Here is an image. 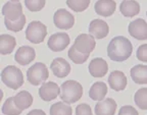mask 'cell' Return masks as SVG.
<instances>
[{
	"label": "cell",
	"instance_id": "9a60e30c",
	"mask_svg": "<svg viewBox=\"0 0 147 115\" xmlns=\"http://www.w3.org/2000/svg\"><path fill=\"white\" fill-rule=\"evenodd\" d=\"M117 3L115 0H98L94 5V9L98 15L104 16H111L115 11Z\"/></svg>",
	"mask_w": 147,
	"mask_h": 115
},
{
	"label": "cell",
	"instance_id": "5b68a950",
	"mask_svg": "<svg viewBox=\"0 0 147 115\" xmlns=\"http://www.w3.org/2000/svg\"><path fill=\"white\" fill-rule=\"evenodd\" d=\"M49 76L48 68L44 63L37 62L28 69L27 78L33 86H39L47 81Z\"/></svg>",
	"mask_w": 147,
	"mask_h": 115
},
{
	"label": "cell",
	"instance_id": "4dcf8cb0",
	"mask_svg": "<svg viewBox=\"0 0 147 115\" xmlns=\"http://www.w3.org/2000/svg\"><path fill=\"white\" fill-rule=\"evenodd\" d=\"M136 57L143 62H147V44H143L138 47L136 52Z\"/></svg>",
	"mask_w": 147,
	"mask_h": 115
},
{
	"label": "cell",
	"instance_id": "3957f363",
	"mask_svg": "<svg viewBox=\"0 0 147 115\" xmlns=\"http://www.w3.org/2000/svg\"><path fill=\"white\" fill-rule=\"evenodd\" d=\"M1 81L11 90H18L24 84L23 72L16 66L8 65L1 72Z\"/></svg>",
	"mask_w": 147,
	"mask_h": 115
},
{
	"label": "cell",
	"instance_id": "7c38bea8",
	"mask_svg": "<svg viewBox=\"0 0 147 115\" xmlns=\"http://www.w3.org/2000/svg\"><path fill=\"white\" fill-rule=\"evenodd\" d=\"M36 58L35 49L30 46H22L16 50L14 60L20 65H28Z\"/></svg>",
	"mask_w": 147,
	"mask_h": 115
},
{
	"label": "cell",
	"instance_id": "e575fe53",
	"mask_svg": "<svg viewBox=\"0 0 147 115\" xmlns=\"http://www.w3.org/2000/svg\"><path fill=\"white\" fill-rule=\"evenodd\" d=\"M10 1H16V2H18L20 0H10Z\"/></svg>",
	"mask_w": 147,
	"mask_h": 115
},
{
	"label": "cell",
	"instance_id": "ba28073f",
	"mask_svg": "<svg viewBox=\"0 0 147 115\" xmlns=\"http://www.w3.org/2000/svg\"><path fill=\"white\" fill-rule=\"evenodd\" d=\"M69 37L67 33H56L51 35L47 42V46L53 52H60L69 46Z\"/></svg>",
	"mask_w": 147,
	"mask_h": 115
},
{
	"label": "cell",
	"instance_id": "ac0fdd59",
	"mask_svg": "<svg viewBox=\"0 0 147 115\" xmlns=\"http://www.w3.org/2000/svg\"><path fill=\"white\" fill-rule=\"evenodd\" d=\"M117 102L113 99H104L99 101L95 105V114L96 115H115L117 110Z\"/></svg>",
	"mask_w": 147,
	"mask_h": 115
},
{
	"label": "cell",
	"instance_id": "52a82bcc",
	"mask_svg": "<svg viewBox=\"0 0 147 115\" xmlns=\"http://www.w3.org/2000/svg\"><path fill=\"white\" fill-rule=\"evenodd\" d=\"M79 52L84 53V54H90L94 50L96 46V42L94 37L90 34H81L76 38L73 45Z\"/></svg>",
	"mask_w": 147,
	"mask_h": 115
},
{
	"label": "cell",
	"instance_id": "30bf717a",
	"mask_svg": "<svg viewBox=\"0 0 147 115\" xmlns=\"http://www.w3.org/2000/svg\"><path fill=\"white\" fill-rule=\"evenodd\" d=\"M58 95H60V88L57 84L53 82H46L42 84L41 88L39 89V96L43 101H52Z\"/></svg>",
	"mask_w": 147,
	"mask_h": 115
},
{
	"label": "cell",
	"instance_id": "836d02e7",
	"mask_svg": "<svg viewBox=\"0 0 147 115\" xmlns=\"http://www.w3.org/2000/svg\"><path fill=\"white\" fill-rule=\"evenodd\" d=\"M27 115H46V113L44 111L40 110V109H35V110L30 111Z\"/></svg>",
	"mask_w": 147,
	"mask_h": 115
},
{
	"label": "cell",
	"instance_id": "8fae6325",
	"mask_svg": "<svg viewBox=\"0 0 147 115\" xmlns=\"http://www.w3.org/2000/svg\"><path fill=\"white\" fill-rule=\"evenodd\" d=\"M2 14L9 21H18L23 15V5L16 1H8L2 7Z\"/></svg>",
	"mask_w": 147,
	"mask_h": 115
},
{
	"label": "cell",
	"instance_id": "9c48e42d",
	"mask_svg": "<svg viewBox=\"0 0 147 115\" xmlns=\"http://www.w3.org/2000/svg\"><path fill=\"white\" fill-rule=\"evenodd\" d=\"M129 34L139 41L147 40V23L142 19H138L129 23Z\"/></svg>",
	"mask_w": 147,
	"mask_h": 115
},
{
	"label": "cell",
	"instance_id": "603a6c76",
	"mask_svg": "<svg viewBox=\"0 0 147 115\" xmlns=\"http://www.w3.org/2000/svg\"><path fill=\"white\" fill-rule=\"evenodd\" d=\"M13 99L16 105L18 106V108H20L22 111L29 108L33 104V101H34L33 96L27 91H22V92L18 93L13 97Z\"/></svg>",
	"mask_w": 147,
	"mask_h": 115
},
{
	"label": "cell",
	"instance_id": "8992f818",
	"mask_svg": "<svg viewBox=\"0 0 147 115\" xmlns=\"http://www.w3.org/2000/svg\"><path fill=\"white\" fill-rule=\"evenodd\" d=\"M55 27L61 30H69L75 25V16L65 9H57L53 15Z\"/></svg>",
	"mask_w": 147,
	"mask_h": 115
},
{
	"label": "cell",
	"instance_id": "e0dca14e",
	"mask_svg": "<svg viewBox=\"0 0 147 115\" xmlns=\"http://www.w3.org/2000/svg\"><path fill=\"white\" fill-rule=\"evenodd\" d=\"M108 84L115 92H121L127 87V78L124 72L119 70H113L108 76Z\"/></svg>",
	"mask_w": 147,
	"mask_h": 115
},
{
	"label": "cell",
	"instance_id": "1f68e13d",
	"mask_svg": "<svg viewBox=\"0 0 147 115\" xmlns=\"http://www.w3.org/2000/svg\"><path fill=\"white\" fill-rule=\"evenodd\" d=\"M76 115H93L92 114L91 107L88 104L82 103L77 106L76 108Z\"/></svg>",
	"mask_w": 147,
	"mask_h": 115
},
{
	"label": "cell",
	"instance_id": "cb8c5ba5",
	"mask_svg": "<svg viewBox=\"0 0 147 115\" xmlns=\"http://www.w3.org/2000/svg\"><path fill=\"white\" fill-rule=\"evenodd\" d=\"M73 109L65 102H57L50 107V115H71Z\"/></svg>",
	"mask_w": 147,
	"mask_h": 115
},
{
	"label": "cell",
	"instance_id": "6da1fadb",
	"mask_svg": "<svg viewBox=\"0 0 147 115\" xmlns=\"http://www.w3.org/2000/svg\"><path fill=\"white\" fill-rule=\"evenodd\" d=\"M133 52V45L131 41L123 36H117L110 40L107 46V55L113 61H126Z\"/></svg>",
	"mask_w": 147,
	"mask_h": 115
},
{
	"label": "cell",
	"instance_id": "7a4b0ae2",
	"mask_svg": "<svg viewBox=\"0 0 147 115\" xmlns=\"http://www.w3.org/2000/svg\"><path fill=\"white\" fill-rule=\"evenodd\" d=\"M83 87L79 82L69 80L60 86V98L67 104L78 102L83 96Z\"/></svg>",
	"mask_w": 147,
	"mask_h": 115
},
{
	"label": "cell",
	"instance_id": "4fadbf2b",
	"mask_svg": "<svg viewBox=\"0 0 147 115\" xmlns=\"http://www.w3.org/2000/svg\"><path fill=\"white\" fill-rule=\"evenodd\" d=\"M89 33L96 39H103L109 33V27L102 19H93L89 25Z\"/></svg>",
	"mask_w": 147,
	"mask_h": 115
},
{
	"label": "cell",
	"instance_id": "44dd1931",
	"mask_svg": "<svg viewBox=\"0 0 147 115\" xmlns=\"http://www.w3.org/2000/svg\"><path fill=\"white\" fill-rule=\"evenodd\" d=\"M133 82L139 85H145L147 84V65H135L131 68L130 72Z\"/></svg>",
	"mask_w": 147,
	"mask_h": 115
},
{
	"label": "cell",
	"instance_id": "ffe728a7",
	"mask_svg": "<svg viewBox=\"0 0 147 115\" xmlns=\"http://www.w3.org/2000/svg\"><path fill=\"white\" fill-rule=\"evenodd\" d=\"M107 86L103 82H96L95 84L92 85L89 91V96L92 100L94 101H102L105 98L106 94H107Z\"/></svg>",
	"mask_w": 147,
	"mask_h": 115
},
{
	"label": "cell",
	"instance_id": "d590c367",
	"mask_svg": "<svg viewBox=\"0 0 147 115\" xmlns=\"http://www.w3.org/2000/svg\"><path fill=\"white\" fill-rule=\"evenodd\" d=\"M146 15H147V11H146Z\"/></svg>",
	"mask_w": 147,
	"mask_h": 115
},
{
	"label": "cell",
	"instance_id": "d4e9b609",
	"mask_svg": "<svg viewBox=\"0 0 147 115\" xmlns=\"http://www.w3.org/2000/svg\"><path fill=\"white\" fill-rule=\"evenodd\" d=\"M26 21H27V19H26L25 14H23L18 21H12L7 19H4V23H5V27H6V29L8 31L18 33L24 29V27H25V25H26Z\"/></svg>",
	"mask_w": 147,
	"mask_h": 115
},
{
	"label": "cell",
	"instance_id": "7402d4cb",
	"mask_svg": "<svg viewBox=\"0 0 147 115\" xmlns=\"http://www.w3.org/2000/svg\"><path fill=\"white\" fill-rule=\"evenodd\" d=\"M16 45V38L10 35H1L0 36V53L2 55L10 54L14 50Z\"/></svg>",
	"mask_w": 147,
	"mask_h": 115
},
{
	"label": "cell",
	"instance_id": "83f0119b",
	"mask_svg": "<svg viewBox=\"0 0 147 115\" xmlns=\"http://www.w3.org/2000/svg\"><path fill=\"white\" fill-rule=\"evenodd\" d=\"M136 105L142 110H147V88L139 89L134 96Z\"/></svg>",
	"mask_w": 147,
	"mask_h": 115
},
{
	"label": "cell",
	"instance_id": "f1b7e54d",
	"mask_svg": "<svg viewBox=\"0 0 147 115\" xmlns=\"http://www.w3.org/2000/svg\"><path fill=\"white\" fill-rule=\"evenodd\" d=\"M91 0H67V6L76 12L85 11L90 5Z\"/></svg>",
	"mask_w": 147,
	"mask_h": 115
},
{
	"label": "cell",
	"instance_id": "5bb4252c",
	"mask_svg": "<svg viewBox=\"0 0 147 115\" xmlns=\"http://www.w3.org/2000/svg\"><path fill=\"white\" fill-rule=\"evenodd\" d=\"M89 72L94 78H102L108 72V64L103 58H94L90 61V64L88 66Z\"/></svg>",
	"mask_w": 147,
	"mask_h": 115
},
{
	"label": "cell",
	"instance_id": "d6a6232c",
	"mask_svg": "<svg viewBox=\"0 0 147 115\" xmlns=\"http://www.w3.org/2000/svg\"><path fill=\"white\" fill-rule=\"evenodd\" d=\"M117 115H139V114H138V111L134 108L133 106L126 105V106H123L122 108L119 109Z\"/></svg>",
	"mask_w": 147,
	"mask_h": 115
},
{
	"label": "cell",
	"instance_id": "2e32d148",
	"mask_svg": "<svg viewBox=\"0 0 147 115\" xmlns=\"http://www.w3.org/2000/svg\"><path fill=\"white\" fill-rule=\"evenodd\" d=\"M51 72L57 78H65L71 72V65L63 58L57 57L53 59L50 65Z\"/></svg>",
	"mask_w": 147,
	"mask_h": 115
},
{
	"label": "cell",
	"instance_id": "4316f807",
	"mask_svg": "<svg viewBox=\"0 0 147 115\" xmlns=\"http://www.w3.org/2000/svg\"><path fill=\"white\" fill-rule=\"evenodd\" d=\"M67 55H69V59H71L74 63H76V64H82V63L87 61L90 54H84V53L79 52L75 47L71 46V49L69 50Z\"/></svg>",
	"mask_w": 147,
	"mask_h": 115
},
{
	"label": "cell",
	"instance_id": "f546056e",
	"mask_svg": "<svg viewBox=\"0 0 147 115\" xmlns=\"http://www.w3.org/2000/svg\"><path fill=\"white\" fill-rule=\"evenodd\" d=\"M46 0H25V5L30 11L37 12L44 8Z\"/></svg>",
	"mask_w": 147,
	"mask_h": 115
},
{
	"label": "cell",
	"instance_id": "d6986e66",
	"mask_svg": "<svg viewBox=\"0 0 147 115\" xmlns=\"http://www.w3.org/2000/svg\"><path fill=\"white\" fill-rule=\"evenodd\" d=\"M119 10L126 17H133L140 12V4L136 0H124L121 3Z\"/></svg>",
	"mask_w": 147,
	"mask_h": 115
},
{
	"label": "cell",
	"instance_id": "484cf974",
	"mask_svg": "<svg viewBox=\"0 0 147 115\" xmlns=\"http://www.w3.org/2000/svg\"><path fill=\"white\" fill-rule=\"evenodd\" d=\"M2 113L4 115H20L22 114L23 111L20 108H18V106L14 103L13 97H10L5 101V103L2 106Z\"/></svg>",
	"mask_w": 147,
	"mask_h": 115
},
{
	"label": "cell",
	"instance_id": "277c9868",
	"mask_svg": "<svg viewBox=\"0 0 147 115\" xmlns=\"http://www.w3.org/2000/svg\"><path fill=\"white\" fill-rule=\"evenodd\" d=\"M47 35V28L39 21H33L29 23L26 30V38L33 44H40L44 41Z\"/></svg>",
	"mask_w": 147,
	"mask_h": 115
}]
</instances>
